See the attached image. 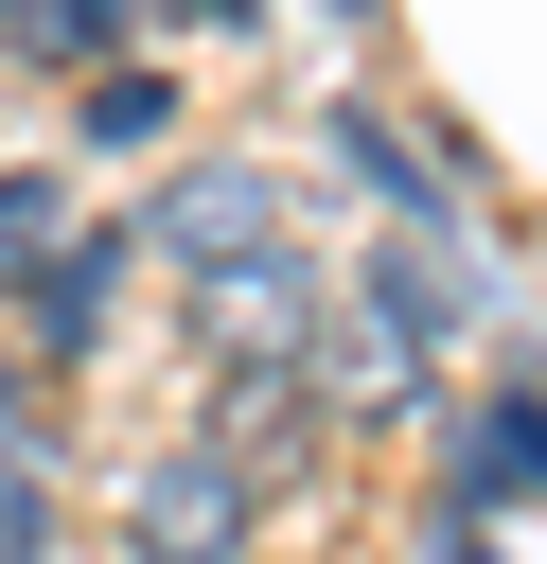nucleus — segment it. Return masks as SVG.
Returning <instances> with one entry per match:
<instances>
[{
  "label": "nucleus",
  "mask_w": 547,
  "mask_h": 564,
  "mask_svg": "<svg viewBox=\"0 0 547 564\" xmlns=\"http://www.w3.org/2000/svg\"><path fill=\"white\" fill-rule=\"evenodd\" d=\"M176 18H194V35H247V18H265V0H176Z\"/></svg>",
  "instance_id": "nucleus-13"
},
{
  "label": "nucleus",
  "mask_w": 547,
  "mask_h": 564,
  "mask_svg": "<svg viewBox=\"0 0 547 564\" xmlns=\"http://www.w3.org/2000/svg\"><path fill=\"white\" fill-rule=\"evenodd\" d=\"M318 370H335V405H388V388H406V352H388V335H371L353 300H335V335H318Z\"/></svg>",
  "instance_id": "nucleus-11"
},
{
  "label": "nucleus",
  "mask_w": 547,
  "mask_h": 564,
  "mask_svg": "<svg viewBox=\"0 0 547 564\" xmlns=\"http://www.w3.org/2000/svg\"><path fill=\"white\" fill-rule=\"evenodd\" d=\"M318 18H371V0H318Z\"/></svg>",
  "instance_id": "nucleus-14"
},
{
  "label": "nucleus",
  "mask_w": 547,
  "mask_h": 564,
  "mask_svg": "<svg viewBox=\"0 0 547 564\" xmlns=\"http://www.w3.org/2000/svg\"><path fill=\"white\" fill-rule=\"evenodd\" d=\"M476 300H494V282H476V247H459V212H423V229H388V247H371V282H353V317H371V335H388L406 370H423V352H459V335H476Z\"/></svg>",
  "instance_id": "nucleus-2"
},
{
  "label": "nucleus",
  "mask_w": 547,
  "mask_h": 564,
  "mask_svg": "<svg viewBox=\"0 0 547 564\" xmlns=\"http://www.w3.org/2000/svg\"><path fill=\"white\" fill-rule=\"evenodd\" d=\"M247 529H265V476L229 441H159L124 476V564H247Z\"/></svg>",
  "instance_id": "nucleus-1"
},
{
  "label": "nucleus",
  "mask_w": 547,
  "mask_h": 564,
  "mask_svg": "<svg viewBox=\"0 0 547 564\" xmlns=\"http://www.w3.org/2000/svg\"><path fill=\"white\" fill-rule=\"evenodd\" d=\"M71 141H88V159L176 141V70H88V88H71Z\"/></svg>",
  "instance_id": "nucleus-7"
},
{
  "label": "nucleus",
  "mask_w": 547,
  "mask_h": 564,
  "mask_svg": "<svg viewBox=\"0 0 547 564\" xmlns=\"http://www.w3.org/2000/svg\"><path fill=\"white\" fill-rule=\"evenodd\" d=\"M194 335H212L229 370H265V352L300 370V352L335 335V282H318V264H300V229H282V247H247V264H212V282H194Z\"/></svg>",
  "instance_id": "nucleus-4"
},
{
  "label": "nucleus",
  "mask_w": 547,
  "mask_h": 564,
  "mask_svg": "<svg viewBox=\"0 0 547 564\" xmlns=\"http://www.w3.org/2000/svg\"><path fill=\"white\" fill-rule=\"evenodd\" d=\"M53 247H71V194L35 159H0V264H53Z\"/></svg>",
  "instance_id": "nucleus-10"
},
{
  "label": "nucleus",
  "mask_w": 547,
  "mask_h": 564,
  "mask_svg": "<svg viewBox=\"0 0 547 564\" xmlns=\"http://www.w3.org/2000/svg\"><path fill=\"white\" fill-rule=\"evenodd\" d=\"M124 264H141V229H71L53 264H18V335H35V352H106Z\"/></svg>",
  "instance_id": "nucleus-5"
},
{
  "label": "nucleus",
  "mask_w": 547,
  "mask_h": 564,
  "mask_svg": "<svg viewBox=\"0 0 547 564\" xmlns=\"http://www.w3.org/2000/svg\"><path fill=\"white\" fill-rule=\"evenodd\" d=\"M106 35H124V0H0V53H18V70H71V88H88Z\"/></svg>",
  "instance_id": "nucleus-9"
},
{
  "label": "nucleus",
  "mask_w": 547,
  "mask_h": 564,
  "mask_svg": "<svg viewBox=\"0 0 547 564\" xmlns=\"http://www.w3.org/2000/svg\"><path fill=\"white\" fill-rule=\"evenodd\" d=\"M141 247L159 264H247V247H282V159H176L159 194H141Z\"/></svg>",
  "instance_id": "nucleus-3"
},
{
  "label": "nucleus",
  "mask_w": 547,
  "mask_h": 564,
  "mask_svg": "<svg viewBox=\"0 0 547 564\" xmlns=\"http://www.w3.org/2000/svg\"><path fill=\"white\" fill-rule=\"evenodd\" d=\"M476 494H547V405H529V388L459 423V511H476Z\"/></svg>",
  "instance_id": "nucleus-8"
},
{
  "label": "nucleus",
  "mask_w": 547,
  "mask_h": 564,
  "mask_svg": "<svg viewBox=\"0 0 547 564\" xmlns=\"http://www.w3.org/2000/svg\"><path fill=\"white\" fill-rule=\"evenodd\" d=\"M335 159H353V176L388 194V229H423V212H459V159H441V141H406L388 106H335Z\"/></svg>",
  "instance_id": "nucleus-6"
},
{
  "label": "nucleus",
  "mask_w": 547,
  "mask_h": 564,
  "mask_svg": "<svg viewBox=\"0 0 547 564\" xmlns=\"http://www.w3.org/2000/svg\"><path fill=\"white\" fill-rule=\"evenodd\" d=\"M423 546H441V564H494V529H476L459 494H441V529H423Z\"/></svg>",
  "instance_id": "nucleus-12"
}]
</instances>
